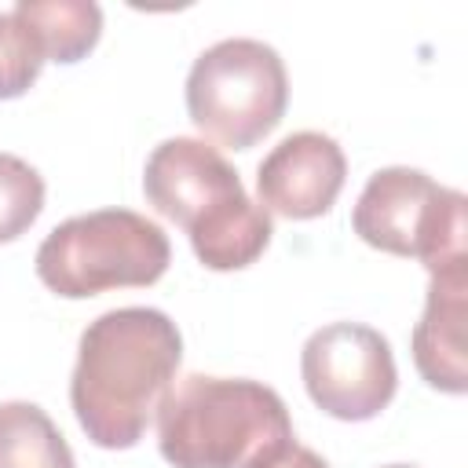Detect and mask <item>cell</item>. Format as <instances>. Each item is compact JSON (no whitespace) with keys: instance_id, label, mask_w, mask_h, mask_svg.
Here are the masks:
<instances>
[{"instance_id":"obj_1","label":"cell","mask_w":468,"mask_h":468,"mask_svg":"<svg viewBox=\"0 0 468 468\" xmlns=\"http://www.w3.org/2000/svg\"><path fill=\"white\" fill-rule=\"evenodd\" d=\"M183 362L179 325L157 307H117L88 322L77 344L69 402L102 450H132Z\"/></svg>"},{"instance_id":"obj_2","label":"cell","mask_w":468,"mask_h":468,"mask_svg":"<svg viewBox=\"0 0 468 468\" xmlns=\"http://www.w3.org/2000/svg\"><path fill=\"white\" fill-rule=\"evenodd\" d=\"M292 442L282 395L249 377L186 373L157 406V446L172 468H267Z\"/></svg>"},{"instance_id":"obj_3","label":"cell","mask_w":468,"mask_h":468,"mask_svg":"<svg viewBox=\"0 0 468 468\" xmlns=\"http://www.w3.org/2000/svg\"><path fill=\"white\" fill-rule=\"evenodd\" d=\"M146 201L183 227L197 263L208 271H241L271 245V212L256 205L227 157L205 139H165L143 168Z\"/></svg>"},{"instance_id":"obj_4","label":"cell","mask_w":468,"mask_h":468,"mask_svg":"<svg viewBox=\"0 0 468 468\" xmlns=\"http://www.w3.org/2000/svg\"><path fill=\"white\" fill-rule=\"evenodd\" d=\"M168 263V234L132 208H99L58 223L33 260L37 278L66 300L154 285Z\"/></svg>"},{"instance_id":"obj_5","label":"cell","mask_w":468,"mask_h":468,"mask_svg":"<svg viewBox=\"0 0 468 468\" xmlns=\"http://www.w3.org/2000/svg\"><path fill=\"white\" fill-rule=\"evenodd\" d=\"M289 106V77L282 55L249 37L205 48L186 77V113L194 128L227 146L249 150L271 135Z\"/></svg>"},{"instance_id":"obj_6","label":"cell","mask_w":468,"mask_h":468,"mask_svg":"<svg viewBox=\"0 0 468 468\" xmlns=\"http://www.w3.org/2000/svg\"><path fill=\"white\" fill-rule=\"evenodd\" d=\"M464 194L439 186L428 172L391 165L369 176L362 186L351 227L355 234L391 256H413L428 267V274L468 263L464 234Z\"/></svg>"},{"instance_id":"obj_7","label":"cell","mask_w":468,"mask_h":468,"mask_svg":"<svg viewBox=\"0 0 468 468\" xmlns=\"http://www.w3.org/2000/svg\"><path fill=\"white\" fill-rule=\"evenodd\" d=\"M300 377L311 402L336 420H373L399 388L388 336L362 322H329L300 351Z\"/></svg>"},{"instance_id":"obj_8","label":"cell","mask_w":468,"mask_h":468,"mask_svg":"<svg viewBox=\"0 0 468 468\" xmlns=\"http://www.w3.org/2000/svg\"><path fill=\"white\" fill-rule=\"evenodd\" d=\"M347 179L344 150L325 132H292L285 135L256 168L260 205L285 219H318L325 216Z\"/></svg>"},{"instance_id":"obj_9","label":"cell","mask_w":468,"mask_h":468,"mask_svg":"<svg viewBox=\"0 0 468 468\" xmlns=\"http://www.w3.org/2000/svg\"><path fill=\"white\" fill-rule=\"evenodd\" d=\"M424 314L413 325V366L428 388L446 395L468 391L464 325H468V263L428 274Z\"/></svg>"},{"instance_id":"obj_10","label":"cell","mask_w":468,"mask_h":468,"mask_svg":"<svg viewBox=\"0 0 468 468\" xmlns=\"http://www.w3.org/2000/svg\"><path fill=\"white\" fill-rule=\"evenodd\" d=\"M37 37L44 58L80 62L102 37V11L91 0H18L11 7Z\"/></svg>"},{"instance_id":"obj_11","label":"cell","mask_w":468,"mask_h":468,"mask_svg":"<svg viewBox=\"0 0 468 468\" xmlns=\"http://www.w3.org/2000/svg\"><path fill=\"white\" fill-rule=\"evenodd\" d=\"M0 468H77V461L37 402H0Z\"/></svg>"},{"instance_id":"obj_12","label":"cell","mask_w":468,"mask_h":468,"mask_svg":"<svg viewBox=\"0 0 468 468\" xmlns=\"http://www.w3.org/2000/svg\"><path fill=\"white\" fill-rule=\"evenodd\" d=\"M40 212H44L40 172L15 154H0V245L22 238Z\"/></svg>"},{"instance_id":"obj_13","label":"cell","mask_w":468,"mask_h":468,"mask_svg":"<svg viewBox=\"0 0 468 468\" xmlns=\"http://www.w3.org/2000/svg\"><path fill=\"white\" fill-rule=\"evenodd\" d=\"M44 62L48 58L33 29L15 11H0V102L26 95L37 84Z\"/></svg>"},{"instance_id":"obj_14","label":"cell","mask_w":468,"mask_h":468,"mask_svg":"<svg viewBox=\"0 0 468 468\" xmlns=\"http://www.w3.org/2000/svg\"><path fill=\"white\" fill-rule=\"evenodd\" d=\"M267 468H329V464H325V457H318L314 450L292 442V446H289L274 464H267Z\"/></svg>"},{"instance_id":"obj_15","label":"cell","mask_w":468,"mask_h":468,"mask_svg":"<svg viewBox=\"0 0 468 468\" xmlns=\"http://www.w3.org/2000/svg\"><path fill=\"white\" fill-rule=\"evenodd\" d=\"M384 468H417V464H384Z\"/></svg>"}]
</instances>
